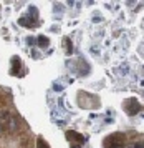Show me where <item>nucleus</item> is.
<instances>
[{
	"label": "nucleus",
	"mask_w": 144,
	"mask_h": 148,
	"mask_svg": "<svg viewBox=\"0 0 144 148\" xmlns=\"http://www.w3.org/2000/svg\"><path fill=\"white\" fill-rule=\"evenodd\" d=\"M17 128H18V121H17V118L10 116V120L7 121V130H8V132H15Z\"/></svg>",
	"instance_id": "obj_1"
},
{
	"label": "nucleus",
	"mask_w": 144,
	"mask_h": 148,
	"mask_svg": "<svg viewBox=\"0 0 144 148\" xmlns=\"http://www.w3.org/2000/svg\"><path fill=\"white\" fill-rule=\"evenodd\" d=\"M10 112L8 110H0V125H3V123H7V121L10 120Z\"/></svg>",
	"instance_id": "obj_2"
},
{
	"label": "nucleus",
	"mask_w": 144,
	"mask_h": 148,
	"mask_svg": "<svg viewBox=\"0 0 144 148\" xmlns=\"http://www.w3.org/2000/svg\"><path fill=\"white\" fill-rule=\"evenodd\" d=\"M2 130H3V127H2V125H0V133H2Z\"/></svg>",
	"instance_id": "obj_3"
}]
</instances>
